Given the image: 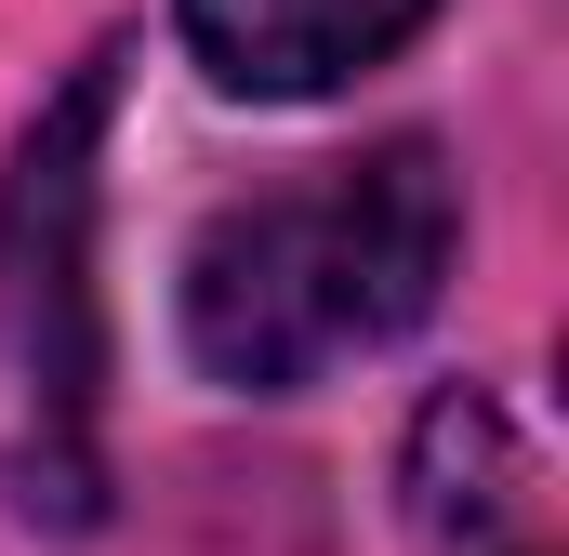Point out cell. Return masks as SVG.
<instances>
[{
	"instance_id": "cell-3",
	"label": "cell",
	"mask_w": 569,
	"mask_h": 556,
	"mask_svg": "<svg viewBox=\"0 0 569 556\" xmlns=\"http://www.w3.org/2000/svg\"><path fill=\"white\" fill-rule=\"evenodd\" d=\"M437 0H172L186 53L212 67V93H252V107H305V93H345L358 67H385Z\"/></svg>"
},
{
	"instance_id": "cell-2",
	"label": "cell",
	"mask_w": 569,
	"mask_h": 556,
	"mask_svg": "<svg viewBox=\"0 0 569 556\" xmlns=\"http://www.w3.org/2000/svg\"><path fill=\"white\" fill-rule=\"evenodd\" d=\"M120 53H93L13 146L0 199V477L27 517H93V398H107V318H93V146H107Z\"/></svg>"
},
{
	"instance_id": "cell-4",
	"label": "cell",
	"mask_w": 569,
	"mask_h": 556,
	"mask_svg": "<svg viewBox=\"0 0 569 556\" xmlns=\"http://www.w3.org/2000/svg\"><path fill=\"white\" fill-rule=\"evenodd\" d=\"M517 490H530V464H517L503 411H490L477 385L425 398V424H411V517H425L437 544H503Z\"/></svg>"
},
{
	"instance_id": "cell-1",
	"label": "cell",
	"mask_w": 569,
	"mask_h": 556,
	"mask_svg": "<svg viewBox=\"0 0 569 556\" xmlns=\"http://www.w3.org/2000/svg\"><path fill=\"white\" fill-rule=\"evenodd\" d=\"M463 186L425 133L318 159L291 186H252L186 252V358L239 398H291L331 358H371L450 291Z\"/></svg>"
}]
</instances>
